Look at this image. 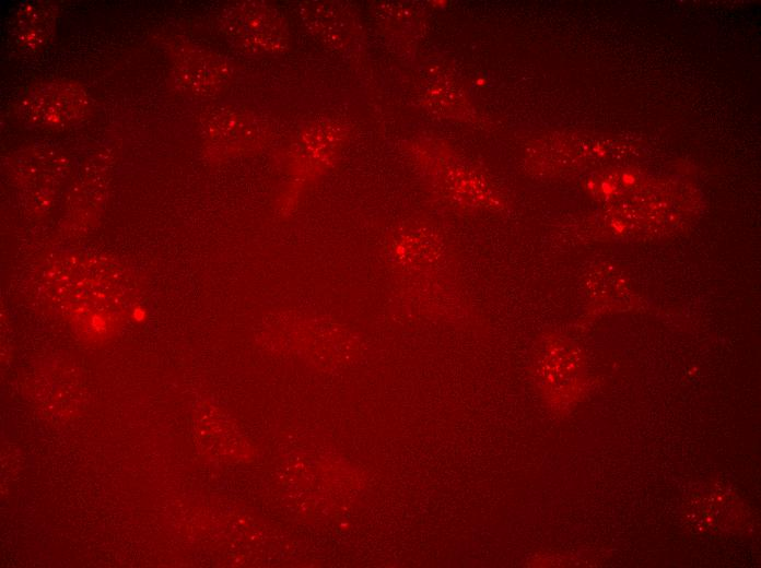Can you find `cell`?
Listing matches in <instances>:
<instances>
[{
  "instance_id": "277c9868",
  "label": "cell",
  "mask_w": 761,
  "mask_h": 568,
  "mask_svg": "<svg viewBox=\"0 0 761 568\" xmlns=\"http://www.w3.org/2000/svg\"><path fill=\"white\" fill-rule=\"evenodd\" d=\"M633 179H634V178H633L632 176L628 175V174H624V175H623V180H624L625 182H632Z\"/></svg>"
},
{
  "instance_id": "7a4b0ae2",
  "label": "cell",
  "mask_w": 761,
  "mask_h": 568,
  "mask_svg": "<svg viewBox=\"0 0 761 568\" xmlns=\"http://www.w3.org/2000/svg\"><path fill=\"white\" fill-rule=\"evenodd\" d=\"M174 75L178 85L191 93L209 94L225 80V64L216 56L188 49L175 57Z\"/></svg>"
},
{
  "instance_id": "3957f363",
  "label": "cell",
  "mask_w": 761,
  "mask_h": 568,
  "mask_svg": "<svg viewBox=\"0 0 761 568\" xmlns=\"http://www.w3.org/2000/svg\"><path fill=\"white\" fill-rule=\"evenodd\" d=\"M56 20L54 8L47 3L23 5L13 22V36L17 46L34 51L49 39Z\"/></svg>"
},
{
  "instance_id": "6da1fadb",
  "label": "cell",
  "mask_w": 761,
  "mask_h": 568,
  "mask_svg": "<svg viewBox=\"0 0 761 568\" xmlns=\"http://www.w3.org/2000/svg\"><path fill=\"white\" fill-rule=\"evenodd\" d=\"M90 109L85 88L69 80H51L27 91L16 106L21 120L34 128L62 130L78 125Z\"/></svg>"
},
{
  "instance_id": "5b68a950",
  "label": "cell",
  "mask_w": 761,
  "mask_h": 568,
  "mask_svg": "<svg viewBox=\"0 0 761 568\" xmlns=\"http://www.w3.org/2000/svg\"><path fill=\"white\" fill-rule=\"evenodd\" d=\"M596 151H597L598 154H600V155H604V154H605V150H604V149L601 147V145H599V144H597Z\"/></svg>"
}]
</instances>
